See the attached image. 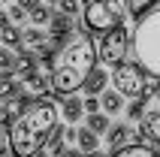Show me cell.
Instances as JSON below:
<instances>
[{
  "label": "cell",
  "instance_id": "7a4b0ae2",
  "mask_svg": "<svg viewBox=\"0 0 160 157\" xmlns=\"http://www.w3.org/2000/svg\"><path fill=\"white\" fill-rule=\"evenodd\" d=\"M54 127H58V106L52 100L36 97L33 103L12 121V127H9L12 154H18V157L42 154V148L48 142V136L54 133Z\"/></svg>",
  "mask_w": 160,
  "mask_h": 157
},
{
  "label": "cell",
  "instance_id": "2e32d148",
  "mask_svg": "<svg viewBox=\"0 0 160 157\" xmlns=\"http://www.w3.org/2000/svg\"><path fill=\"white\" fill-rule=\"evenodd\" d=\"M0 43L9 45V48H18V45H21V27L12 24V21L3 24V27H0Z\"/></svg>",
  "mask_w": 160,
  "mask_h": 157
},
{
  "label": "cell",
  "instance_id": "d6986e66",
  "mask_svg": "<svg viewBox=\"0 0 160 157\" xmlns=\"http://www.w3.org/2000/svg\"><path fill=\"white\" fill-rule=\"evenodd\" d=\"M15 61H18V54H15V48H9V45H3L0 43V73H15Z\"/></svg>",
  "mask_w": 160,
  "mask_h": 157
},
{
  "label": "cell",
  "instance_id": "9c48e42d",
  "mask_svg": "<svg viewBox=\"0 0 160 157\" xmlns=\"http://www.w3.org/2000/svg\"><path fill=\"white\" fill-rule=\"evenodd\" d=\"M21 82H24V91H30L33 97H52L54 94V91H52V78L45 76V73H39V70L24 73Z\"/></svg>",
  "mask_w": 160,
  "mask_h": 157
},
{
  "label": "cell",
  "instance_id": "7c38bea8",
  "mask_svg": "<svg viewBox=\"0 0 160 157\" xmlns=\"http://www.w3.org/2000/svg\"><path fill=\"white\" fill-rule=\"evenodd\" d=\"M109 85V73L106 70H100V67H94L91 70V76L85 78V94H103Z\"/></svg>",
  "mask_w": 160,
  "mask_h": 157
},
{
  "label": "cell",
  "instance_id": "cb8c5ba5",
  "mask_svg": "<svg viewBox=\"0 0 160 157\" xmlns=\"http://www.w3.org/2000/svg\"><path fill=\"white\" fill-rule=\"evenodd\" d=\"M58 9H63V12H67V15H79L82 12V6H79V0H58Z\"/></svg>",
  "mask_w": 160,
  "mask_h": 157
},
{
  "label": "cell",
  "instance_id": "44dd1931",
  "mask_svg": "<svg viewBox=\"0 0 160 157\" xmlns=\"http://www.w3.org/2000/svg\"><path fill=\"white\" fill-rule=\"evenodd\" d=\"M160 0H130V15L133 18H142L148 9H154Z\"/></svg>",
  "mask_w": 160,
  "mask_h": 157
},
{
  "label": "cell",
  "instance_id": "ba28073f",
  "mask_svg": "<svg viewBox=\"0 0 160 157\" xmlns=\"http://www.w3.org/2000/svg\"><path fill=\"white\" fill-rule=\"evenodd\" d=\"M76 27H72V15H67L63 9H58V12H52V21H48V39H52L54 45H61L63 36H70Z\"/></svg>",
  "mask_w": 160,
  "mask_h": 157
},
{
  "label": "cell",
  "instance_id": "30bf717a",
  "mask_svg": "<svg viewBox=\"0 0 160 157\" xmlns=\"http://www.w3.org/2000/svg\"><path fill=\"white\" fill-rule=\"evenodd\" d=\"M133 124H115V127H109L106 133V145H109V154H115L118 148H124L127 142H133Z\"/></svg>",
  "mask_w": 160,
  "mask_h": 157
},
{
  "label": "cell",
  "instance_id": "484cf974",
  "mask_svg": "<svg viewBox=\"0 0 160 157\" xmlns=\"http://www.w3.org/2000/svg\"><path fill=\"white\" fill-rule=\"evenodd\" d=\"M0 154H12V145H9V127H6V130L0 127Z\"/></svg>",
  "mask_w": 160,
  "mask_h": 157
},
{
  "label": "cell",
  "instance_id": "8992f818",
  "mask_svg": "<svg viewBox=\"0 0 160 157\" xmlns=\"http://www.w3.org/2000/svg\"><path fill=\"white\" fill-rule=\"evenodd\" d=\"M97 48H100V61L103 63L124 61L127 52H130V30L124 24H115V27H109V30H103V39H100Z\"/></svg>",
  "mask_w": 160,
  "mask_h": 157
},
{
  "label": "cell",
  "instance_id": "277c9868",
  "mask_svg": "<svg viewBox=\"0 0 160 157\" xmlns=\"http://www.w3.org/2000/svg\"><path fill=\"white\" fill-rule=\"evenodd\" d=\"M127 12H130V0H85L82 18H85V27L88 30L103 33L109 27L121 24V18Z\"/></svg>",
  "mask_w": 160,
  "mask_h": 157
},
{
  "label": "cell",
  "instance_id": "603a6c76",
  "mask_svg": "<svg viewBox=\"0 0 160 157\" xmlns=\"http://www.w3.org/2000/svg\"><path fill=\"white\" fill-rule=\"evenodd\" d=\"M6 12H9V18H12L15 24H18V21H24V18H30V12H27V9L21 6V3H12V6H9Z\"/></svg>",
  "mask_w": 160,
  "mask_h": 157
},
{
  "label": "cell",
  "instance_id": "9a60e30c",
  "mask_svg": "<svg viewBox=\"0 0 160 157\" xmlns=\"http://www.w3.org/2000/svg\"><path fill=\"white\" fill-rule=\"evenodd\" d=\"M100 103H103V112H109V115H118L121 109H124V94L121 91H103L100 94Z\"/></svg>",
  "mask_w": 160,
  "mask_h": 157
},
{
  "label": "cell",
  "instance_id": "52a82bcc",
  "mask_svg": "<svg viewBox=\"0 0 160 157\" xmlns=\"http://www.w3.org/2000/svg\"><path fill=\"white\" fill-rule=\"evenodd\" d=\"M142 100H145V109H142V118H139V130L145 133V139L160 145V82L145 88Z\"/></svg>",
  "mask_w": 160,
  "mask_h": 157
},
{
  "label": "cell",
  "instance_id": "e0dca14e",
  "mask_svg": "<svg viewBox=\"0 0 160 157\" xmlns=\"http://www.w3.org/2000/svg\"><path fill=\"white\" fill-rule=\"evenodd\" d=\"M63 145H67V139H63V127H54V133L48 136V142H45L42 154H63Z\"/></svg>",
  "mask_w": 160,
  "mask_h": 157
},
{
  "label": "cell",
  "instance_id": "5bb4252c",
  "mask_svg": "<svg viewBox=\"0 0 160 157\" xmlns=\"http://www.w3.org/2000/svg\"><path fill=\"white\" fill-rule=\"evenodd\" d=\"M82 154H97V145H100V133H94L91 127H82L79 130V139H76Z\"/></svg>",
  "mask_w": 160,
  "mask_h": 157
},
{
  "label": "cell",
  "instance_id": "f1b7e54d",
  "mask_svg": "<svg viewBox=\"0 0 160 157\" xmlns=\"http://www.w3.org/2000/svg\"><path fill=\"white\" fill-rule=\"evenodd\" d=\"M0 3H6V0H0Z\"/></svg>",
  "mask_w": 160,
  "mask_h": 157
},
{
  "label": "cell",
  "instance_id": "5b68a950",
  "mask_svg": "<svg viewBox=\"0 0 160 157\" xmlns=\"http://www.w3.org/2000/svg\"><path fill=\"white\" fill-rule=\"evenodd\" d=\"M145 78H148V73L142 70V63L136 61H118V63H112V82H115V88L121 91L124 97H142L145 94Z\"/></svg>",
  "mask_w": 160,
  "mask_h": 157
},
{
  "label": "cell",
  "instance_id": "3957f363",
  "mask_svg": "<svg viewBox=\"0 0 160 157\" xmlns=\"http://www.w3.org/2000/svg\"><path fill=\"white\" fill-rule=\"evenodd\" d=\"M133 58L154 82H160V6L148 9L133 27Z\"/></svg>",
  "mask_w": 160,
  "mask_h": 157
},
{
  "label": "cell",
  "instance_id": "4316f807",
  "mask_svg": "<svg viewBox=\"0 0 160 157\" xmlns=\"http://www.w3.org/2000/svg\"><path fill=\"white\" fill-rule=\"evenodd\" d=\"M15 3H21V6H24V9H27V12H30V9H33V6H36V0H15Z\"/></svg>",
  "mask_w": 160,
  "mask_h": 157
},
{
  "label": "cell",
  "instance_id": "4fadbf2b",
  "mask_svg": "<svg viewBox=\"0 0 160 157\" xmlns=\"http://www.w3.org/2000/svg\"><path fill=\"white\" fill-rule=\"evenodd\" d=\"M42 43H48V33H45L39 24L24 27V30H21V45H27V48H33V52H36V48H39Z\"/></svg>",
  "mask_w": 160,
  "mask_h": 157
},
{
  "label": "cell",
  "instance_id": "8fae6325",
  "mask_svg": "<svg viewBox=\"0 0 160 157\" xmlns=\"http://www.w3.org/2000/svg\"><path fill=\"white\" fill-rule=\"evenodd\" d=\"M61 115H63V121H67V124L82 121V115H85V100L67 94V97H63V103H61Z\"/></svg>",
  "mask_w": 160,
  "mask_h": 157
},
{
  "label": "cell",
  "instance_id": "6da1fadb",
  "mask_svg": "<svg viewBox=\"0 0 160 157\" xmlns=\"http://www.w3.org/2000/svg\"><path fill=\"white\" fill-rule=\"evenodd\" d=\"M100 61V48L94 45L91 33L85 27H76L70 36H63L61 45L54 48L52 67H48V78H52L54 94H76L85 88V78L91 76V70Z\"/></svg>",
  "mask_w": 160,
  "mask_h": 157
},
{
  "label": "cell",
  "instance_id": "ffe728a7",
  "mask_svg": "<svg viewBox=\"0 0 160 157\" xmlns=\"http://www.w3.org/2000/svg\"><path fill=\"white\" fill-rule=\"evenodd\" d=\"M30 21H33V24H48V21H52V9H48V3H36L33 9H30Z\"/></svg>",
  "mask_w": 160,
  "mask_h": 157
},
{
  "label": "cell",
  "instance_id": "83f0119b",
  "mask_svg": "<svg viewBox=\"0 0 160 157\" xmlns=\"http://www.w3.org/2000/svg\"><path fill=\"white\" fill-rule=\"evenodd\" d=\"M45 3H48V6H58V0H45Z\"/></svg>",
  "mask_w": 160,
  "mask_h": 157
},
{
  "label": "cell",
  "instance_id": "7402d4cb",
  "mask_svg": "<svg viewBox=\"0 0 160 157\" xmlns=\"http://www.w3.org/2000/svg\"><path fill=\"white\" fill-rule=\"evenodd\" d=\"M142 109H145V100H142V97H133V103L124 106V112H127L130 121H139V118H142Z\"/></svg>",
  "mask_w": 160,
  "mask_h": 157
},
{
  "label": "cell",
  "instance_id": "ac0fdd59",
  "mask_svg": "<svg viewBox=\"0 0 160 157\" xmlns=\"http://www.w3.org/2000/svg\"><path fill=\"white\" fill-rule=\"evenodd\" d=\"M88 127L94 133H109V112H88Z\"/></svg>",
  "mask_w": 160,
  "mask_h": 157
},
{
  "label": "cell",
  "instance_id": "d4e9b609",
  "mask_svg": "<svg viewBox=\"0 0 160 157\" xmlns=\"http://www.w3.org/2000/svg\"><path fill=\"white\" fill-rule=\"evenodd\" d=\"M103 103H100V94H88L85 97V112H100Z\"/></svg>",
  "mask_w": 160,
  "mask_h": 157
}]
</instances>
